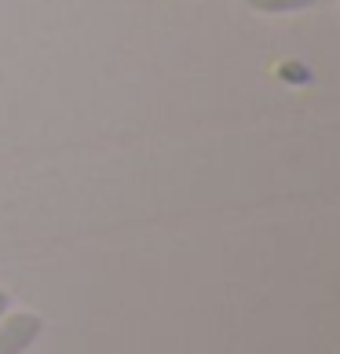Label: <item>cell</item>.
<instances>
[{
  "label": "cell",
  "mask_w": 340,
  "mask_h": 354,
  "mask_svg": "<svg viewBox=\"0 0 340 354\" xmlns=\"http://www.w3.org/2000/svg\"><path fill=\"white\" fill-rule=\"evenodd\" d=\"M253 11H264V15H296V11H311L322 4H333V0H245Z\"/></svg>",
  "instance_id": "obj_2"
},
{
  "label": "cell",
  "mask_w": 340,
  "mask_h": 354,
  "mask_svg": "<svg viewBox=\"0 0 340 354\" xmlns=\"http://www.w3.org/2000/svg\"><path fill=\"white\" fill-rule=\"evenodd\" d=\"M44 333L41 314L33 310H8L0 318V354H26Z\"/></svg>",
  "instance_id": "obj_1"
},
{
  "label": "cell",
  "mask_w": 340,
  "mask_h": 354,
  "mask_svg": "<svg viewBox=\"0 0 340 354\" xmlns=\"http://www.w3.org/2000/svg\"><path fill=\"white\" fill-rule=\"evenodd\" d=\"M11 310V296H8V288H0V318Z\"/></svg>",
  "instance_id": "obj_3"
}]
</instances>
